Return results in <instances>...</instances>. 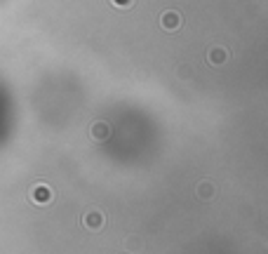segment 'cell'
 <instances>
[{
	"label": "cell",
	"instance_id": "1",
	"mask_svg": "<svg viewBox=\"0 0 268 254\" xmlns=\"http://www.w3.org/2000/svg\"><path fill=\"white\" fill-rule=\"evenodd\" d=\"M31 198H33V203H38V205H45V203H50V200H52L50 186H45V184H38V186L33 189V193H31Z\"/></svg>",
	"mask_w": 268,
	"mask_h": 254
},
{
	"label": "cell",
	"instance_id": "2",
	"mask_svg": "<svg viewBox=\"0 0 268 254\" xmlns=\"http://www.w3.org/2000/svg\"><path fill=\"white\" fill-rule=\"evenodd\" d=\"M160 21H162L165 31H176L179 24H181V16H179V12H165V14L160 16Z\"/></svg>",
	"mask_w": 268,
	"mask_h": 254
},
{
	"label": "cell",
	"instance_id": "3",
	"mask_svg": "<svg viewBox=\"0 0 268 254\" xmlns=\"http://www.w3.org/2000/svg\"><path fill=\"white\" fill-rule=\"evenodd\" d=\"M101 224H104V217H101L99 212H90L85 217V226H87V229L97 231V229H101Z\"/></svg>",
	"mask_w": 268,
	"mask_h": 254
},
{
	"label": "cell",
	"instance_id": "4",
	"mask_svg": "<svg viewBox=\"0 0 268 254\" xmlns=\"http://www.w3.org/2000/svg\"><path fill=\"white\" fill-rule=\"evenodd\" d=\"M210 64H214V66H219V64H224L226 61V49H221V47H214V49H210Z\"/></svg>",
	"mask_w": 268,
	"mask_h": 254
},
{
	"label": "cell",
	"instance_id": "5",
	"mask_svg": "<svg viewBox=\"0 0 268 254\" xmlns=\"http://www.w3.org/2000/svg\"><path fill=\"white\" fill-rule=\"evenodd\" d=\"M92 134H94V139H106V137H109V127H106V125H104V123L94 125Z\"/></svg>",
	"mask_w": 268,
	"mask_h": 254
},
{
	"label": "cell",
	"instance_id": "6",
	"mask_svg": "<svg viewBox=\"0 0 268 254\" xmlns=\"http://www.w3.org/2000/svg\"><path fill=\"white\" fill-rule=\"evenodd\" d=\"M111 2H113L116 7H130V5H132V0H111Z\"/></svg>",
	"mask_w": 268,
	"mask_h": 254
},
{
	"label": "cell",
	"instance_id": "7",
	"mask_svg": "<svg viewBox=\"0 0 268 254\" xmlns=\"http://www.w3.org/2000/svg\"><path fill=\"white\" fill-rule=\"evenodd\" d=\"M200 196H202V198L210 196V186H207V184H202V186H200Z\"/></svg>",
	"mask_w": 268,
	"mask_h": 254
}]
</instances>
